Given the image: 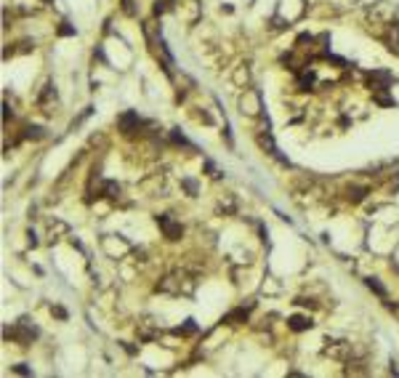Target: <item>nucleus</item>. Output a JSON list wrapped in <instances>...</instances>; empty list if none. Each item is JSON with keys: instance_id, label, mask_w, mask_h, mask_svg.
<instances>
[{"instance_id": "nucleus-4", "label": "nucleus", "mask_w": 399, "mask_h": 378, "mask_svg": "<svg viewBox=\"0 0 399 378\" xmlns=\"http://www.w3.org/2000/svg\"><path fill=\"white\" fill-rule=\"evenodd\" d=\"M322 354L330 360H338V362H346V360H351V343L349 341H327Z\"/></svg>"}, {"instance_id": "nucleus-7", "label": "nucleus", "mask_w": 399, "mask_h": 378, "mask_svg": "<svg viewBox=\"0 0 399 378\" xmlns=\"http://www.w3.org/2000/svg\"><path fill=\"white\" fill-rule=\"evenodd\" d=\"M139 115H136V112H125V115H120L117 117V128L123 133H130V131H136V128H139Z\"/></svg>"}, {"instance_id": "nucleus-13", "label": "nucleus", "mask_w": 399, "mask_h": 378, "mask_svg": "<svg viewBox=\"0 0 399 378\" xmlns=\"http://www.w3.org/2000/svg\"><path fill=\"white\" fill-rule=\"evenodd\" d=\"M364 195H367V189H364V187H354V189H349V200H351V202H362V200H364Z\"/></svg>"}, {"instance_id": "nucleus-12", "label": "nucleus", "mask_w": 399, "mask_h": 378, "mask_svg": "<svg viewBox=\"0 0 399 378\" xmlns=\"http://www.w3.org/2000/svg\"><path fill=\"white\" fill-rule=\"evenodd\" d=\"M117 195H120V184H115V181H104V197L115 200Z\"/></svg>"}, {"instance_id": "nucleus-17", "label": "nucleus", "mask_w": 399, "mask_h": 378, "mask_svg": "<svg viewBox=\"0 0 399 378\" xmlns=\"http://www.w3.org/2000/svg\"><path fill=\"white\" fill-rule=\"evenodd\" d=\"M51 312H54V314H56V317H61V320H64V317H67V312H64V309H61V306H54V309H51Z\"/></svg>"}, {"instance_id": "nucleus-5", "label": "nucleus", "mask_w": 399, "mask_h": 378, "mask_svg": "<svg viewBox=\"0 0 399 378\" xmlns=\"http://www.w3.org/2000/svg\"><path fill=\"white\" fill-rule=\"evenodd\" d=\"M157 224H160V229L165 232V237H168V240H179V237L184 234L181 224H176L170 216H157Z\"/></svg>"}, {"instance_id": "nucleus-6", "label": "nucleus", "mask_w": 399, "mask_h": 378, "mask_svg": "<svg viewBox=\"0 0 399 378\" xmlns=\"http://www.w3.org/2000/svg\"><path fill=\"white\" fill-rule=\"evenodd\" d=\"M179 14L184 16L189 24H195V21L200 19V3H197V0H184V3H181V8H179Z\"/></svg>"}, {"instance_id": "nucleus-10", "label": "nucleus", "mask_w": 399, "mask_h": 378, "mask_svg": "<svg viewBox=\"0 0 399 378\" xmlns=\"http://www.w3.org/2000/svg\"><path fill=\"white\" fill-rule=\"evenodd\" d=\"M245 320H248V312L245 309H235V312H229L224 317V323H245Z\"/></svg>"}, {"instance_id": "nucleus-9", "label": "nucleus", "mask_w": 399, "mask_h": 378, "mask_svg": "<svg viewBox=\"0 0 399 378\" xmlns=\"http://www.w3.org/2000/svg\"><path fill=\"white\" fill-rule=\"evenodd\" d=\"M232 80H235L237 83V86H248V83H250V72H248V67H237V70H235V75H232Z\"/></svg>"}, {"instance_id": "nucleus-11", "label": "nucleus", "mask_w": 399, "mask_h": 378, "mask_svg": "<svg viewBox=\"0 0 399 378\" xmlns=\"http://www.w3.org/2000/svg\"><path fill=\"white\" fill-rule=\"evenodd\" d=\"M364 283H367V288H370V290H375V293H378V296L383 298V301H386V298H389V293H386V288L381 285V283H378V280H375V277L364 280Z\"/></svg>"}, {"instance_id": "nucleus-16", "label": "nucleus", "mask_w": 399, "mask_h": 378, "mask_svg": "<svg viewBox=\"0 0 399 378\" xmlns=\"http://www.w3.org/2000/svg\"><path fill=\"white\" fill-rule=\"evenodd\" d=\"M184 187H186V189H189V192H192V195H197V184H195V181H189V179H186V181H184Z\"/></svg>"}, {"instance_id": "nucleus-3", "label": "nucleus", "mask_w": 399, "mask_h": 378, "mask_svg": "<svg viewBox=\"0 0 399 378\" xmlns=\"http://www.w3.org/2000/svg\"><path fill=\"white\" fill-rule=\"evenodd\" d=\"M239 109H242V115H261V93L253 91V88H245L242 99H239Z\"/></svg>"}, {"instance_id": "nucleus-8", "label": "nucleus", "mask_w": 399, "mask_h": 378, "mask_svg": "<svg viewBox=\"0 0 399 378\" xmlns=\"http://www.w3.org/2000/svg\"><path fill=\"white\" fill-rule=\"evenodd\" d=\"M311 320L309 317H304V314H293V317L288 320V328L290 330H295V333H304V330H311Z\"/></svg>"}, {"instance_id": "nucleus-15", "label": "nucleus", "mask_w": 399, "mask_h": 378, "mask_svg": "<svg viewBox=\"0 0 399 378\" xmlns=\"http://www.w3.org/2000/svg\"><path fill=\"white\" fill-rule=\"evenodd\" d=\"M27 136H30V139H40V136H45V133H43V128L32 126V128H27Z\"/></svg>"}, {"instance_id": "nucleus-2", "label": "nucleus", "mask_w": 399, "mask_h": 378, "mask_svg": "<svg viewBox=\"0 0 399 378\" xmlns=\"http://www.w3.org/2000/svg\"><path fill=\"white\" fill-rule=\"evenodd\" d=\"M5 336H8V338H14V341H19L21 346H27V343H30L32 338L37 336V328H35V325H30L27 320H19L14 330H5Z\"/></svg>"}, {"instance_id": "nucleus-1", "label": "nucleus", "mask_w": 399, "mask_h": 378, "mask_svg": "<svg viewBox=\"0 0 399 378\" xmlns=\"http://www.w3.org/2000/svg\"><path fill=\"white\" fill-rule=\"evenodd\" d=\"M157 290L163 293H170V296H181V293H192L195 290V277H189L186 272L176 269V272L165 274L163 280L157 283Z\"/></svg>"}, {"instance_id": "nucleus-14", "label": "nucleus", "mask_w": 399, "mask_h": 378, "mask_svg": "<svg viewBox=\"0 0 399 378\" xmlns=\"http://www.w3.org/2000/svg\"><path fill=\"white\" fill-rule=\"evenodd\" d=\"M195 330H197V325L192 323V320H186V325H184V328H179L176 333H184V336H189V333H195Z\"/></svg>"}, {"instance_id": "nucleus-18", "label": "nucleus", "mask_w": 399, "mask_h": 378, "mask_svg": "<svg viewBox=\"0 0 399 378\" xmlns=\"http://www.w3.org/2000/svg\"><path fill=\"white\" fill-rule=\"evenodd\" d=\"M14 373H21V376H27V373H30V370H27L24 365H16V368H14Z\"/></svg>"}]
</instances>
